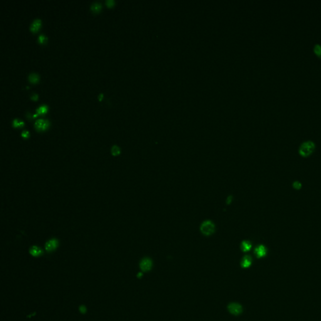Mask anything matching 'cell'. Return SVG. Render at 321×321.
Wrapping results in <instances>:
<instances>
[{"label": "cell", "mask_w": 321, "mask_h": 321, "mask_svg": "<svg viewBox=\"0 0 321 321\" xmlns=\"http://www.w3.org/2000/svg\"><path fill=\"white\" fill-rule=\"evenodd\" d=\"M38 40L39 43H43L46 41V37L43 35H40L39 36H38Z\"/></svg>", "instance_id": "obj_18"}, {"label": "cell", "mask_w": 321, "mask_h": 321, "mask_svg": "<svg viewBox=\"0 0 321 321\" xmlns=\"http://www.w3.org/2000/svg\"><path fill=\"white\" fill-rule=\"evenodd\" d=\"M105 3L108 6L111 7V6H112L113 4H114V1H113V0H107Z\"/></svg>", "instance_id": "obj_21"}, {"label": "cell", "mask_w": 321, "mask_h": 321, "mask_svg": "<svg viewBox=\"0 0 321 321\" xmlns=\"http://www.w3.org/2000/svg\"><path fill=\"white\" fill-rule=\"evenodd\" d=\"M152 261L149 259H143L140 263V269H141L142 271H144V272H148V271H149L152 268Z\"/></svg>", "instance_id": "obj_5"}, {"label": "cell", "mask_w": 321, "mask_h": 321, "mask_svg": "<svg viewBox=\"0 0 321 321\" xmlns=\"http://www.w3.org/2000/svg\"><path fill=\"white\" fill-rule=\"evenodd\" d=\"M293 187L296 189H299L301 188V187H302V185H301L300 183L296 181L293 184Z\"/></svg>", "instance_id": "obj_19"}, {"label": "cell", "mask_w": 321, "mask_h": 321, "mask_svg": "<svg viewBox=\"0 0 321 321\" xmlns=\"http://www.w3.org/2000/svg\"><path fill=\"white\" fill-rule=\"evenodd\" d=\"M255 253L258 258H262L265 257L267 254L266 248L263 245H259L255 250Z\"/></svg>", "instance_id": "obj_7"}, {"label": "cell", "mask_w": 321, "mask_h": 321, "mask_svg": "<svg viewBox=\"0 0 321 321\" xmlns=\"http://www.w3.org/2000/svg\"><path fill=\"white\" fill-rule=\"evenodd\" d=\"M314 51L318 56H321V45L319 44H316L314 46Z\"/></svg>", "instance_id": "obj_15"}, {"label": "cell", "mask_w": 321, "mask_h": 321, "mask_svg": "<svg viewBox=\"0 0 321 321\" xmlns=\"http://www.w3.org/2000/svg\"><path fill=\"white\" fill-rule=\"evenodd\" d=\"M39 79V77L38 74H36L35 73H31L28 75V80L30 82L32 83H36L38 82Z\"/></svg>", "instance_id": "obj_13"}, {"label": "cell", "mask_w": 321, "mask_h": 321, "mask_svg": "<svg viewBox=\"0 0 321 321\" xmlns=\"http://www.w3.org/2000/svg\"><path fill=\"white\" fill-rule=\"evenodd\" d=\"M23 125H24V122L23 121H20L19 122L18 119H14L13 121V126L15 127V128H18V127H22Z\"/></svg>", "instance_id": "obj_17"}, {"label": "cell", "mask_w": 321, "mask_h": 321, "mask_svg": "<svg viewBox=\"0 0 321 321\" xmlns=\"http://www.w3.org/2000/svg\"><path fill=\"white\" fill-rule=\"evenodd\" d=\"M58 246V242L55 239H52L46 242L45 245V249L47 252H52L55 250Z\"/></svg>", "instance_id": "obj_6"}, {"label": "cell", "mask_w": 321, "mask_h": 321, "mask_svg": "<svg viewBox=\"0 0 321 321\" xmlns=\"http://www.w3.org/2000/svg\"><path fill=\"white\" fill-rule=\"evenodd\" d=\"M228 309L229 312L235 316H238L242 312V307L237 303H232L228 305Z\"/></svg>", "instance_id": "obj_3"}, {"label": "cell", "mask_w": 321, "mask_h": 321, "mask_svg": "<svg viewBox=\"0 0 321 321\" xmlns=\"http://www.w3.org/2000/svg\"><path fill=\"white\" fill-rule=\"evenodd\" d=\"M102 8V5L99 2H94L91 5V9L93 12H98Z\"/></svg>", "instance_id": "obj_12"}, {"label": "cell", "mask_w": 321, "mask_h": 321, "mask_svg": "<svg viewBox=\"0 0 321 321\" xmlns=\"http://www.w3.org/2000/svg\"><path fill=\"white\" fill-rule=\"evenodd\" d=\"M111 152L113 156H118L119 154H120V150L119 147H118L117 146H113L111 150Z\"/></svg>", "instance_id": "obj_16"}, {"label": "cell", "mask_w": 321, "mask_h": 321, "mask_svg": "<svg viewBox=\"0 0 321 321\" xmlns=\"http://www.w3.org/2000/svg\"><path fill=\"white\" fill-rule=\"evenodd\" d=\"M40 24H41V21L39 19H35L33 20V21L31 25H30V30L33 32H35L37 31L39 29Z\"/></svg>", "instance_id": "obj_10"}, {"label": "cell", "mask_w": 321, "mask_h": 321, "mask_svg": "<svg viewBox=\"0 0 321 321\" xmlns=\"http://www.w3.org/2000/svg\"><path fill=\"white\" fill-rule=\"evenodd\" d=\"M215 230V226L212 222L210 221H206L201 226V231L205 235H210L214 232Z\"/></svg>", "instance_id": "obj_2"}, {"label": "cell", "mask_w": 321, "mask_h": 321, "mask_svg": "<svg viewBox=\"0 0 321 321\" xmlns=\"http://www.w3.org/2000/svg\"><path fill=\"white\" fill-rule=\"evenodd\" d=\"M46 110H47V106L45 105H42V106L39 107L36 110V111L37 114H43V113H45L46 112Z\"/></svg>", "instance_id": "obj_14"}, {"label": "cell", "mask_w": 321, "mask_h": 321, "mask_svg": "<svg viewBox=\"0 0 321 321\" xmlns=\"http://www.w3.org/2000/svg\"><path fill=\"white\" fill-rule=\"evenodd\" d=\"M251 248H252V245H251V243L248 242V241H243V242L242 243V245H241V248L243 251V252H248L249 251Z\"/></svg>", "instance_id": "obj_11"}, {"label": "cell", "mask_w": 321, "mask_h": 321, "mask_svg": "<svg viewBox=\"0 0 321 321\" xmlns=\"http://www.w3.org/2000/svg\"><path fill=\"white\" fill-rule=\"evenodd\" d=\"M80 312H82V313H85L86 312V308L84 306H81L80 307Z\"/></svg>", "instance_id": "obj_22"}, {"label": "cell", "mask_w": 321, "mask_h": 321, "mask_svg": "<svg viewBox=\"0 0 321 321\" xmlns=\"http://www.w3.org/2000/svg\"><path fill=\"white\" fill-rule=\"evenodd\" d=\"M315 149V144L312 141H307L301 144L299 149L300 154L303 157H307L313 152Z\"/></svg>", "instance_id": "obj_1"}, {"label": "cell", "mask_w": 321, "mask_h": 321, "mask_svg": "<svg viewBox=\"0 0 321 321\" xmlns=\"http://www.w3.org/2000/svg\"><path fill=\"white\" fill-rule=\"evenodd\" d=\"M102 97H103V95H102V93H100V94H99V100H101V99H102Z\"/></svg>", "instance_id": "obj_24"}, {"label": "cell", "mask_w": 321, "mask_h": 321, "mask_svg": "<svg viewBox=\"0 0 321 321\" xmlns=\"http://www.w3.org/2000/svg\"><path fill=\"white\" fill-rule=\"evenodd\" d=\"M49 125V122L47 120L40 119L36 120L35 122V128L39 131H43L47 129Z\"/></svg>", "instance_id": "obj_4"}, {"label": "cell", "mask_w": 321, "mask_h": 321, "mask_svg": "<svg viewBox=\"0 0 321 321\" xmlns=\"http://www.w3.org/2000/svg\"><path fill=\"white\" fill-rule=\"evenodd\" d=\"M38 98V95L37 94H36V93H33L32 95L31 96V99L33 100H36Z\"/></svg>", "instance_id": "obj_23"}, {"label": "cell", "mask_w": 321, "mask_h": 321, "mask_svg": "<svg viewBox=\"0 0 321 321\" xmlns=\"http://www.w3.org/2000/svg\"><path fill=\"white\" fill-rule=\"evenodd\" d=\"M251 264H252V258L248 255L244 257L241 262V265L243 268H248L251 265Z\"/></svg>", "instance_id": "obj_9"}, {"label": "cell", "mask_w": 321, "mask_h": 321, "mask_svg": "<svg viewBox=\"0 0 321 321\" xmlns=\"http://www.w3.org/2000/svg\"><path fill=\"white\" fill-rule=\"evenodd\" d=\"M142 274L141 273H139L138 274V277H139V278H140V277H142Z\"/></svg>", "instance_id": "obj_25"}, {"label": "cell", "mask_w": 321, "mask_h": 321, "mask_svg": "<svg viewBox=\"0 0 321 321\" xmlns=\"http://www.w3.org/2000/svg\"><path fill=\"white\" fill-rule=\"evenodd\" d=\"M30 253L32 256L37 257H39V256L42 255L43 251H42V249H40L39 247L36 246H33L31 248H30Z\"/></svg>", "instance_id": "obj_8"}, {"label": "cell", "mask_w": 321, "mask_h": 321, "mask_svg": "<svg viewBox=\"0 0 321 321\" xmlns=\"http://www.w3.org/2000/svg\"><path fill=\"white\" fill-rule=\"evenodd\" d=\"M21 136L24 138H28L29 136V132L27 130H23L21 132Z\"/></svg>", "instance_id": "obj_20"}]
</instances>
